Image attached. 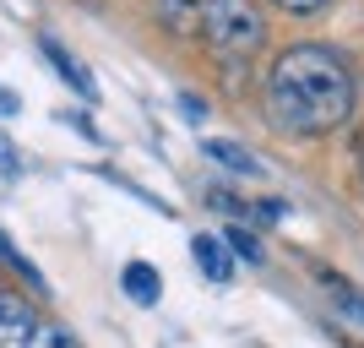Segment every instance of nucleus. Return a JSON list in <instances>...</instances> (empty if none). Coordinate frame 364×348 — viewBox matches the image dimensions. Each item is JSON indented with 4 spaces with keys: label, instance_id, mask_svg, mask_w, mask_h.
Returning a JSON list of instances; mask_svg holds the SVG:
<instances>
[{
    "label": "nucleus",
    "instance_id": "nucleus-1",
    "mask_svg": "<svg viewBox=\"0 0 364 348\" xmlns=\"http://www.w3.org/2000/svg\"><path fill=\"white\" fill-rule=\"evenodd\" d=\"M267 115L294 137H326L353 115V71L326 44H294L267 71Z\"/></svg>",
    "mask_w": 364,
    "mask_h": 348
},
{
    "label": "nucleus",
    "instance_id": "nucleus-2",
    "mask_svg": "<svg viewBox=\"0 0 364 348\" xmlns=\"http://www.w3.org/2000/svg\"><path fill=\"white\" fill-rule=\"evenodd\" d=\"M201 38L218 49V55H256L267 44V22H261L256 0H201Z\"/></svg>",
    "mask_w": 364,
    "mask_h": 348
},
{
    "label": "nucleus",
    "instance_id": "nucleus-3",
    "mask_svg": "<svg viewBox=\"0 0 364 348\" xmlns=\"http://www.w3.org/2000/svg\"><path fill=\"white\" fill-rule=\"evenodd\" d=\"M0 348H76V337L22 294H6L0 300Z\"/></svg>",
    "mask_w": 364,
    "mask_h": 348
},
{
    "label": "nucleus",
    "instance_id": "nucleus-4",
    "mask_svg": "<svg viewBox=\"0 0 364 348\" xmlns=\"http://www.w3.org/2000/svg\"><path fill=\"white\" fill-rule=\"evenodd\" d=\"M191 256H196V267L213 278V283H228V278H234V261H240L228 251L223 234H196V240H191Z\"/></svg>",
    "mask_w": 364,
    "mask_h": 348
},
{
    "label": "nucleus",
    "instance_id": "nucleus-5",
    "mask_svg": "<svg viewBox=\"0 0 364 348\" xmlns=\"http://www.w3.org/2000/svg\"><path fill=\"white\" fill-rule=\"evenodd\" d=\"M38 49H44V60L55 65V71L65 76V82H71V93L76 98H82V104H98V88H92V71L82 60H71V55H65L60 44H55V38H38Z\"/></svg>",
    "mask_w": 364,
    "mask_h": 348
},
{
    "label": "nucleus",
    "instance_id": "nucleus-6",
    "mask_svg": "<svg viewBox=\"0 0 364 348\" xmlns=\"http://www.w3.org/2000/svg\"><path fill=\"white\" fill-rule=\"evenodd\" d=\"M120 288H125V300H131V305H158L164 278H158V267H147V261H125Z\"/></svg>",
    "mask_w": 364,
    "mask_h": 348
},
{
    "label": "nucleus",
    "instance_id": "nucleus-7",
    "mask_svg": "<svg viewBox=\"0 0 364 348\" xmlns=\"http://www.w3.org/2000/svg\"><path fill=\"white\" fill-rule=\"evenodd\" d=\"M201 152L213 158V164H223L228 174H261V158L250 147H240V142H223V137H207L201 142Z\"/></svg>",
    "mask_w": 364,
    "mask_h": 348
},
{
    "label": "nucleus",
    "instance_id": "nucleus-8",
    "mask_svg": "<svg viewBox=\"0 0 364 348\" xmlns=\"http://www.w3.org/2000/svg\"><path fill=\"white\" fill-rule=\"evenodd\" d=\"M158 22H164L168 33L191 38V33L201 28V0H158Z\"/></svg>",
    "mask_w": 364,
    "mask_h": 348
},
{
    "label": "nucleus",
    "instance_id": "nucleus-9",
    "mask_svg": "<svg viewBox=\"0 0 364 348\" xmlns=\"http://www.w3.org/2000/svg\"><path fill=\"white\" fill-rule=\"evenodd\" d=\"M223 240H228V251H234V256H240V261H250V267H261V261H267V251H261V240H256V234H250V228H245V223H234V228H228V234H223Z\"/></svg>",
    "mask_w": 364,
    "mask_h": 348
},
{
    "label": "nucleus",
    "instance_id": "nucleus-10",
    "mask_svg": "<svg viewBox=\"0 0 364 348\" xmlns=\"http://www.w3.org/2000/svg\"><path fill=\"white\" fill-rule=\"evenodd\" d=\"M277 11H289V16H316V11H326L332 0H272Z\"/></svg>",
    "mask_w": 364,
    "mask_h": 348
},
{
    "label": "nucleus",
    "instance_id": "nucleus-11",
    "mask_svg": "<svg viewBox=\"0 0 364 348\" xmlns=\"http://www.w3.org/2000/svg\"><path fill=\"white\" fill-rule=\"evenodd\" d=\"M180 115H185V120H207V104H201V98H191V93H185V98H180Z\"/></svg>",
    "mask_w": 364,
    "mask_h": 348
},
{
    "label": "nucleus",
    "instance_id": "nucleus-12",
    "mask_svg": "<svg viewBox=\"0 0 364 348\" xmlns=\"http://www.w3.org/2000/svg\"><path fill=\"white\" fill-rule=\"evenodd\" d=\"M359 180H364V158H359Z\"/></svg>",
    "mask_w": 364,
    "mask_h": 348
},
{
    "label": "nucleus",
    "instance_id": "nucleus-13",
    "mask_svg": "<svg viewBox=\"0 0 364 348\" xmlns=\"http://www.w3.org/2000/svg\"><path fill=\"white\" fill-rule=\"evenodd\" d=\"M0 300H6V288H0Z\"/></svg>",
    "mask_w": 364,
    "mask_h": 348
}]
</instances>
